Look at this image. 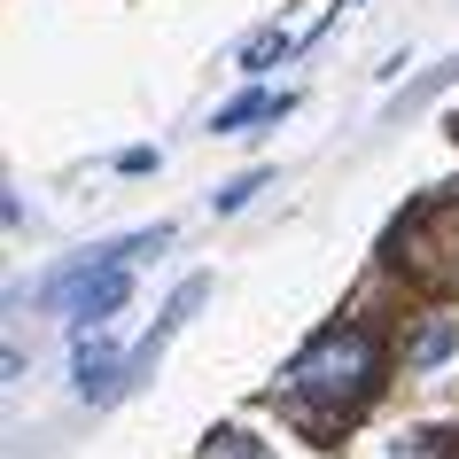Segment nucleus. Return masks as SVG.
Listing matches in <instances>:
<instances>
[{"instance_id": "1", "label": "nucleus", "mask_w": 459, "mask_h": 459, "mask_svg": "<svg viewBox=\"0 0 459 459\" xmlns=\"http://www.w3.org/2000/svg\"><path fill=\"white\" fill-rule=\"evenodd\" d=\"M382 382V342L366 327H319L304 351L289 359V405L312 412V420H342L359 412Z\"/></svg>"}, {"instance_id": "2", "label": "nucleus", "mask_w": 459, "mask_h": 459, "mask_svg": "<svg viewBox=\"0 0 459 459\" xmlns=\"http://www.w3.org/2000/svg\"><path fill=\"white\" fill-rule=\"evenodd\" d=\"M281 109H289V94H242V101H226V109H218V133H242V125H257V117H281Z\"/></svg>"}, {"instance_id": "3", "label": "nucleus", "mask_w": 459, "mask_h": 459, "mask_svg": "<svg viewBox=\"0 0 459 459\" xmlns=\"http://www.w3.org/2000/svg\"><path fill=\"white\" fill-rule=\"evenodd\" d=\"M444 351H452V319H429V327L405 342V359H412V366H436Z\"/></svg>"}, {"instance_id": "4", "label": "nucleus", "mask_w": 459, "mask_h": 459, "mask_svg": "<svg viewBox=\"0 0 459 459\" xmlns=\"http://www.w3.org/2000/svg\"><path fill=\"white\" fill-rule=\"evenodd\" d=\"M195 459H265V452H257V436H242V429H218V436H211V444H203Z\"/></svg>"}, {"instance_id": "5", "label": "nucleus", "mask_w": 459, "mask_h": 459, "mask_svg": "<svg viewBox=\"0 0 459 459\" xmlns=\"http://www.w3.org/2000/svg\"><path fill=\"white\" fill-rule=\"evenodd\" d=\"M397 459H459V436H405Z\"/></svg>"}, {"instance_id": "6", "label": "nucleus", "mask_w": 459, "mask_h": 459, "mask_svg": "<svg viewBox=\"0 0 459 459\" xmlns=\"http://www.w3.org/2000/svg\"><path fill=\"white\" fill-rule=\"evenodd\" d=\"M273 55H289V39H281V31H257V39L242 48V71H265Z\"/></svg>"}, {"instance_id": "7", "label": "nucleus", "mask_w": 459, "mask_h": 459, "mask_svg": "<svg viewBox=\"0 0 459 459\" xmlns=\"http://www.w3.org/2000/svg\"><path fill=\"white\" fill-rule=\"evenodd\" d=\"M257 187H265V171H242V179H226V187H218V211H242Z\"/></svg>"}]
</instances>
